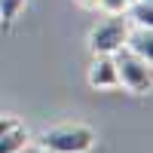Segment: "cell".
Returning <instances> with one entry per match:
<instances>
[{"instance_id":"6da1fadb","label":"cell","mask_w":153,"mask_h":153,"mask_svg":"<svg viewBox=\"0 0 153 153\" xmlns=\"http://www.w3.org/2000/svg\"><path fill=\"white\" fill-rule=\"evenodd\" d=\"M37 144L46 153H89L95 147V129L86 123H61L46 129Z\"/></svg>"},{"instance_id":"7a4b0ae2","label":"cell","mask_w":153,"mask_h":153,"mask_svg":"<svg viewBox=\"0 0 153 153\" xmlns=\"http://www.w3.org/2000/svg\"><path fill=\"white\" fill-rule=\"evenodd\" d=\"M113 65H117L120 86H126V89L135 92V95H150V89H153L150 61L132 55L129 49H117V52H113Z\"/></svg>"},{"instance_id":"3957f363","label":"cell","mask_w":153,"mask_h":153,"mask_svg":"<svg viewBox=\"0 0 153 153\" xmlns=\"http://www.w3.org/2000/svg\"><path fill=\"white\" fill-rule=\"evenodd\" d=\"M126 34H129V19L126 16H107L89 31V52L92 55H113L123 49Z\"/></svg>"},{"instance_id":"277c9868","label":"cell","mask_w":153,"mask_h":153,"mask_svg":"<svg viewBox=\"0 0 153 153\" xmlns=\"http://www.w3.org/2000/svg\"><path fill=\"white\" fill-rule=\"evenodd\" d=\"M86 83L92 86V89H120V76H117L113 55H92Z\"/></svg>"},{"instance_id":"5b68a950","label":"cell","mask_w":153,"mask_h":153,"mask_svg":"<svg viewBox=\"0 0 153 153\" xmlns=\"http://www.w3.org/2000/svg\"><path fill=\"white\" fill-rule=\"evenodd\" d=\"M123 49H129L132 55L144 58V61H153V28H135V25H129Z\"/></svg>"},{"instance_id":"8992f818","label":"cell","mask_w":153,"mask_h":153,"mask_svg":"<svg viewBox=\"0 0 153 153\" xmlns=\"http://www.w3.org/2000/svg\"><path fill=\"white\" fill-rule=\"evenodd\" d=\"M129 22L135 28H153V0H135L129 3Z\"/></svg>"},{"instance_id":"52a82bcc","label":"cell","mask_w":153,"mask_h":153,"mask_svg":"<svg viewBox=\"0 0 153 153\" xmlns=\"http://www.w3.org/2000/svg\"><path fill=\"white\" fill-rule=\"evenodd\" d=\"M28 141H31L28 129H25V126H16L12 132H3V135H0V153H16V150H22Z\"/></svg>"},{"instance_id":"ba28073f","label":"cell","mask_w":153,"mask_h":153,"mask_svg":"<svg viewBox=\"0 0 153 153\" xmlns=\"http://www.w3.org/2000/svg\"><path fill=\"white\" fill-rule=\"evenodd\" d=\"M28 0H0V22H3V31H12V22L19 19V12L25 9Z\"/></svg>"},{"instance_id":"9c48e42d","label":"cell","mask_w":153,"mask_h":153,"mask_svg":"<svg viewBox=\"0 0 153 153\" xmlns=\"http://www.w3.org/2000/svg\"><path fill=\"white\" fill-rule=\"evenodd\" d=\"M98 9L104 16H126L129 12V0H98Z\"/></svg>"},{"instance_id":"30bf717a","label":"cell","mask_w":153,"mask_h":153,"mask_svg":"<svg viewBox=\"0 0 153 153\" xmlns=\"http://www.w3.org/2000/svg\"><path fill=\"white\" fill-rule=\"evenodd\" d=\"M16 126H22V123L12 117V113H0V135H3V132H12Z\"/></svg>"},{"instance_id":"8fae6325","label":"cell","mask_w":153,"mask_h":153,"mask_svg":"<svg viewBox=\"0 0 153 153\" xmlns=\"http://www.w3.org/2000/svg\"><path fill=\"white\" fill-rule=\"evenodd\" d=\"M16 153H46V150H43L40 144H31V141H28V144H25L22 150H16Z\"/></svg>"},{"instance_id":"7c38bea8","label":"cell","mask_w":153,"mask_h":153,"mask_svg":"<svg viewBox=\"0 0 153 153\" xmlns=\"http://www.w3.org/2000/svg\"><path fill=\"white\" fill-rule=\"evenodd\" d=\"M80 9H89V12H98V0H76Z\"/></svg>"},{"instance_id":"4fadbf2b","label":"cell","mask_w":153,"mask_h":153,"mask_svg":"<svg viewBox=\"0 0 153 153\" xmlns=\"http://www.w3.org/2000/svg\"><path fill=\"white\" fill-rule=\"evenodd\" d=\"M129 3H135V0H129Z\"/></svg>"}]
</instances>
